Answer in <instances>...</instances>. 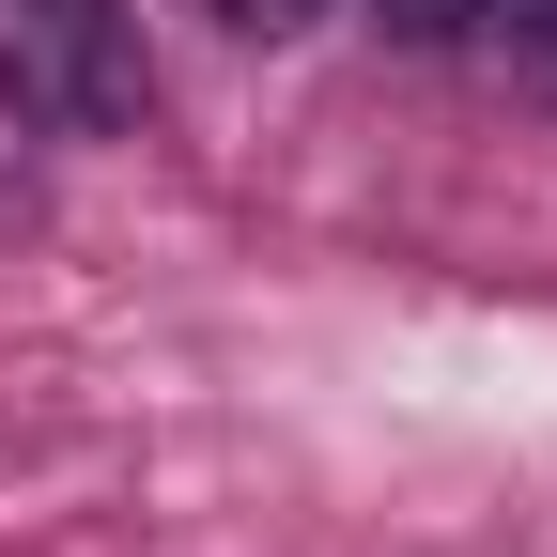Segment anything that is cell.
<instances>
[{
  "label": "cell",
  "mask_w": 557,
  "mask_h": 557,
  "mask_svg": "<svg viewBox=\"0 0 557 557\" xmlns=\"http://www.w3.org/2000/svg\"><path fill=\"white\" fill-rule=\"evenodd\" d=\"M233 16H248V32H310L325 0H233Z\"/></svg>",
  "instance_id": "3957f363"
},
{
  "label": "cell",
  "mask_w": 557,
  "mask_h": 557,
  "mask_svg": "<svg viewBox=\"0 0 557 557\" xmlns=\"http://www.w3.org/2000/svg\"><path fill=\"white\" fill-rule=\"evenodd\" d=\"M372 16H387V32H403V47H449V32H465V16H480V0H372Z\"/></svg>",
  "instance_id": "7a4b0ae2"
},
{
  "label": "cell",
  "mask_w": 557,
  "mask_h": 557,
  "mask_svg": "<svg viewBox=\"0 0 557 557\" xmlns=\"http://www.w3.org/2000/svg\"><path fill=\"white\" fill-rule=\"evenodd\" d=\"M527 62H542V78H557V0H527Z\"/></svg>",
  "instance_id": "277c9868"
},
{
  "label": "cell",
  "mask_w": 557,
  "mask_h": 557,
  "mask_svg": "<svg viewBox=\"0 0 557 557\" xmlns=\"http://www.w3.org/2000/svg\"><path fill=\"white\" fill-rule=\"evenodd\" d=\"M0 109L47 139H109L139 109V16L124 0H0Z\"/></svg>",
  "instance_id": "6da1fadb"
}]
</instances>
